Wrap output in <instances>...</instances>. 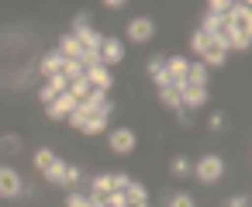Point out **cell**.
I'll use <instances>...</instances> for the list:
<instances>
[{
  "instance_id": "6da1fadb",
  "label": "cell",
  "mask_w": 252,
  "mask_h": 207,
  "mask_svg": "<svg viewBox=\"0 0 252 207\" xmlns=\"http://www.w3.org/2000/svg\"><path fill=\"white\" fill-rule=\"evenodd\" d=\"M73 38L83 45V52H100V45H104V35H97V31L90 28V18H87V14L76 18V25H73Z\"/></svg>"
},
{
  "instance_id": "7a4b0ae2",
  "label": "cell",
  "mask_w": 252,
  "mask_h": 207,
  "mask_svg": "<svg viewBox=\"0 0 252 207\" xmlns=\"http://www.w3.org/2000/svg\"><path fill=\"white\" fill-rule=\"evenodd\" d=\"M190 173L207 186V183H218V179L224 176V162H221L218 155H204V159H197V166H190Z\"/></svg>"
},
{
  "instance_id": "3957f363",
  "label": "cell",
  "mask_w": 252,
  "mask_h": 207,
  "mask_svg": "<svg viewBox=\"0 0 252 207\" xmlns=\"http://www.w3.org/2000/svg\"><path fill=\"white\" fill-rule=\"evenodd\" d=\"M49 183H63V186H73L76 179H80V169L76 166H69V162H63V159H56L45 173H42Z\"/></svg>"
},
{
  "instance_id": "277c9868",
  "label": "cell",
  "mask_w": 252,
  "mask_h": 207,
  "mask_svg": "<svg viewBox=\"0 0 252 207\" xmlns=\"http://www.w3.org/2000/svg\"><path fill=\"white\" fill-rule=\"evenodd\" d=\"M100 62L111 69L118 62H125V42L114 38V35H104V45H100Z\"/></svg>"
},
{
  "instance_id": "5b68a950",
  "label": "cell",
  "mask_w": 252,
  "mask_h": 207,
  "mask_svg": "<svg viewBox=\"0 0 252 207\" xmlns=\"http://www.w3.org/2000/svg\"><path fill=\"white\" fill-rule=\"evenodd\" d=\"M166 76H169V83H173V90H183L187 87V69H190V59H183V56H173V59H166Z\"/></svg>"
},
{
  "instance_id": "8992f818",
  "label": "cell",
  "mask_w": 252,
  "mask_h": 207,
  "mask_svg": "<svg viewBox=\"0 0 252 207\" xmlns=\"http://www.w3.org/2000/svg\"><path fill=\"white\" fill-rule=\"evenodd\" d=\"M21 193V176L14 166H0V197L4 200H14Z\"/></svg>"
},
{
  "instance_id": "52a82bcc",
  "label": "cell",
  "mask_w": 252,
  "mask_h": 207,
  "mask_svg": "<svg viewBox=\"0 0 252 207\" xmlns=\"http://www.w3.org/2000/svg\"><path fill=\"white\" fill-rule=\"evenodd\" d=\"M135 145H138V138H135L131 128H114V131H111V152H118V155H131Z\"/></svg>"
},
{
  "instance_id": "ba28073f",
  "label": "cell",
  "mask_w": 252,
  "mask_h": 207,
  "mask_svg": "<svg viewBox=\"0 0 252 207\" xmlns=\"http://www.w3.org/2000/svg\"><path fill=\"white\" fill-rule=\"evenodd\" d=\"M66 90H69V80H66V76L59 73V76H52V80H45V87L38 90V100H42V104L49 107V104H52V100H56L59 93H66Z\"/></svg>"
},
{
  "instance_id": "9c48e42d",
  "label": "cell",
  "mask_w": 252,
  "mask_h": 207,
  "mask_svg": "<svg viewBox=\"0 0 252 207\" xmlns=\"http://www.w3.org/2000/svg\"><path fill=\"white\" fill-rule=\"evenodd\" d=\"M152 35H156V25H152V18H135V21L128 25V38H131L135 45L149 42Z\"/></svg>"
},
{
  "instance_id": "30bf717a",
  "label": "cell",
  "mask_w": 252,
  "mask_h": 207,
  "mask_svg": "<svg viewBox=\"0 0 252 207\" xmlns=\"http://www.w3.org/2000/svg\"><path fill=\"white\" fill-rule=\"evenodd\" d=\"M83 76H87V83H90L94 90H104V93H107V90H111V83H114V76H111V69H107V66H87V73H83Z\"/></svg>"
},
{
  "instance_id": "8fae6325",
  "label": "cell",
  "mask_w": 252,
  "mask_h": 207,
  "mask_svg": "<svg viewBox=\"0 0 252 207\" xmlns=\"http://www.w3.org/2000/svg\"><path fill=\"white\" fill-rule=\"evenodd\" d=\"M45 111H49V118H52V121H66V118L76 111V100H73L69 93H59V97H56Z\"/></svg>"
},
{
  "instance_id": "7c38bea8",
  "label": "cell",
  "mask_w": 252,
  "mask_h": 207,
  "mask_svg": "<svg viewBox=\"0 0 252 207\" xmlns=\"http://www.w3.org/2000/svg\"><path fill=\"white\" fill-rule=\"evenodd\" d=\"M207 97H211L207 87H190V83H187V87L180 90V104H183V107H204Z\"/></svg>"
},
{
  "instance_id": "4fadbf2b",
  "label": "cell",
  "mask_w": 252,
  "mask_h": 207,
  "mask_svg": "<svg viewBox=\"0 0 252 207\" xmlns=\"http://www.w3.org/2000/svg\"><path fill=\"white\" fill-rule=\"evenodd\" d=\"M76 107H80L87 118H94V114H100V111L107 107V93H104V90H90V93H87Z\"/></svg>"
},
{
  "instance_id": "5bb4252c",
  "label": "cell",
  "mask_w": 252,
  "mask_h": 207,
  "mask_svg": "<svg viewBox=\"0 0 252 207\" xmlns=\"http://www.w3.org/2000/svg\"><path fill=\"white\" fill-rule=\"evenodd\" d=\"M111 111H114V104L107 100V107H104L100 114H94V118H87V124H83L80 131H83V135H100V131H107V114H111Z\"/></svg>"
},
{
  "instance_id": "9a60e30c",
  "label": "cell",
  "mask_w": 252,
  "mask_h": 207,
  "mask_svg": "<svg viewBox=\"0 0 252 207\" xmlns=\"http://www.w3.org/2000/svg\"><path fill=\"white\" fill-rule=\"evenodd\" d=\"M63 62H66V59H63L59 52H49V56H42L38 69H42V76H45V80H52V76H59V73H63Z\"/></svg>"
},
{
  "instance_id": "2e32d148",
  "label": "cell",
  "mask_w": 252,
  "mask_h": 207,
  "mask_svg": "<svg viewBox=\"0 0 252 207\" xmlns=\"http://www.w3.org/2000/svg\"><path fill=\"white\" fill-rule=\"evenodd\" d=\"M63 59H80L83 56V45L73 38V35H63V42H59V49H56Z\"/></svg>"
},
{
  "instance_id": "e0dca14e",
  "label": "cell",
  "mask_w": 252,
  "mask_h": 207,
  "mask_svg": "<svg viewBox=\"0 0 252 207\" xmlns=\"http://www.w3.org/2000/svg\"><path fill=\"white\" fill-rule=\"evenodd\" d=\"M207 66L204 62H190V69H187V83L190 87H207Z\"/></svg>"
},
{
  "instance_id": "ac0fdd59",
  "label": "cell",
  "mask_w": 252,
  "mask_h": 207,
  "mask_svg": "<svg viewBox=\"0 0 252 207\" xmlns=\"http://www.w3.org/2000/svg\"><path fill=\"white\" fill-rule=\"evenodd\" d=\"M190 49H193V56L200 59V56L211 49V35H204V31H193V35H190Z\"/></svg>"
},
{
  "instance_id": "d6986e66",
  "label": "cell",
  "mask_w": 252,
  "mask_h": 207,
  "mask_svg": "<svg viewBox=\"0 0 252 207\" xmlns=\"http://www.w3.org/2000/svg\"><path fill=\"white\" fill-rule=\"evenodd\" d=\"M90 90H94V87L87 83V76H80V80H73V83H69V90H66V93H69V97H73V100L80 104V100H83V97H87Z\"/></svg>"
},
{
  "instance_id": "ffe728a7",
  "label": "cell",
  "mask_w": 252,
  "mask_h": 207,
  "mask_svg": "<svg viewBox=\"0 0 252 207\" xmlns=\"http://www.w3.org/2000/svg\"><path fill=\"white\" fill-rule=\"evenodd\" d=\"M125 200H128V204H149V190H145L142 183H131V186L125 190Z\"/></svg>"
},
{
  "instance_id": "44dd1931",
  "label": "cell",
  "mask_w": 252,
  "mask_h": 207,
  "mask_svg": "<svg viewBox=\"0 0 252 207\" xmlns=\"http://www.w3.org/2000/svg\"><path fill=\"white\" fill-rule=\"evenodd\" d=\"M83 73H87V69H83V62H80V59H66V62H63V76H66L69 83H73V80H80Z\"/></svg>"
},
{
  "instance_id": "7402d4cb",
  "label": "cell",
  "mask_w": 252,
  "mask_h": 207,
  "mask_svg": "<svg viewBox=\"0 0 252 207\" xmlns=\"http://www.w3.org/2000/svg\"><path fill=\"white\" fill-rule=\"evenodd\" d=\"M224 59H228V52H218V49H207V52L200 56V62H204L207 69H214V66H224Z\"/></svg>"
},
{
  "instance_id": "603a6c76",
  "label": "cell",
  "mask_w": 252,
  "mask_h": 207,
  "mask_svg": "<svg viewBox=\"0 0 252 207\" xmlns=\"http://www.w3.org/2000/svg\"><path fill=\"white\" fill-rule=\"evenodd\" d=\"M32 162H35V169H38V173H45V169H49V166L56 162V155H52L49 148H38V152L32 155Z\"/></svg>"
},
{
  "instance_id": "cb8c5ba5",
  "label": "cell",
  "mask_w": 252,
  "mask_h": 207,
  "mask_svg": "<svg viewBox=\"0 0 252 207\" xmlns=\"http://www.w3.org/2000/svg\"><path fill=\"white\" fill-rule=\"evenodd\" d=\"M159 100H162L166 107H173L176 114H180V107H183V104H180V90H173V87H169V90H159Z\"/></svg>"
},
{
  "instance_id": "d4e9b609",
  "label": "cell",
  "mask_w": 252,
  "mask_h": 207,
  "mask_svg": "<svg viewBox=\"0 0 252 207\" xmlns=\"http://www.w3.org/2000/svg\"><path fill=\"white\" fill-rule=\"evenodd\" d=\"M90 190H94V197H107V193H111V173L97 176V179L90 183Z\"/></svg>"
},
{
  "instance_id": "484cf974",
  "label": "cell",
  "mask_w": 252,
  "mask_h": 207,
  "mask_svg": "<svg viewBox=\"0 0 252 207\" xmlns=\"http://www.w3.org/2000/svg\"><path fill=\"white\" fill-rule=\"evenodd\" d=\"M249 45H252V35H249V31H235V35H231V49H235V52H245Z\"/></svg>"
},
{
  "instance_id": "4316f807",
  "label": "cell",
  "mask_w": 252,
  "mask_h": 207,
  "mask_svg": "<svg viewBox=\"0 0 252 207\" xmlns=\"http://www.w3.org/2000/svg\"><path fill=\"white\" fill-rule=\"evenodd\" d=\"M169 173H173V176H180V179H183V176H190V162H187V159H183V155H176V159H173V162H169Z\"/></svg>"
},
{
  "instance_id": "83f0119b",
  "label": "cell",
  "mask_w": 252,
  "mask_h": 207,
  "mask_svg": "<svg viewBox=\"0 0 252 207\" xmlns=\"http://www.w3.org/2000/svg\"><path fill=\"white\" fill-rule=\"evenodd\" d=\"M231 0H207V14H228Z\"/></svg>"
},
{
  "instance_id": "f1b7e54d",
  "label": "cell",
  "mask_w": 252,
  "mask_h": 207,
  "mask_svg": "<svg viewBox=\"0 0 252 207\" xmlns=\"http://www.w3.org/2000/svg\"><path fill=\"white\" fill-rule=\"evenodd\" d=\"M131 186V179L125 176V173H111V190H118V193H125Z\"/></svg>"
},
{
  "instance_id": "f546056e",
  "label": "cell",
  "mask_w": 252,
  "mask_h": 207,
  "mask_svg": "<svg viewBox=\"0 0 252 207\" xmlns=\"http://www.w3.org/2000/svg\"><path fill=\"white\" fill-rule=\"evenodd\" d=\"M169 207H197V200L190 193H173L169 197Z\"/></svg>"
},
{
  "instance_id": "4dcf8cb0",
  "label": "cell",
  "mask_w": 252,
  "mask_h": 207,
  "mask_svg": "<svg viewBox=\"0 0 252 207\" xmlns=\"http://www.w3.org/2000/svg\"><path fill=\"white\" fill-rule=\"evenodd\" d=\"M104 207H128V200H125V193H118V190H111V193L104 197Z\"/></svg>"
},
{
  "instance_id": "1f68e13d",
  "label": "cell",
  "mask_w": 252,
  "mask_h": 207,
  "mask_svg": "<svg viewBox=\"0 0 252 207\" xmlns=\"http://www.w3.org/2000/svg\"><path fill=\"white\" fill-rule=\"evenodd\" d=\"M0 148H4V152H18V148H21L18 135H4V138H0Z\"/></svg>"
},
{
  "instance_id": "d6a6232c",
  "label": "cell",
  "mask_w": 252,
  "mask_h": 207,
  "mask_svg": "<svg viewBox=\"0 0 252 207\" xmlns=\"http://www.w3.org/2000/svg\"><path fill=\"white\" fill-rule=\"evenodd\" d=\"M66 121H69V128H76V131H80V128H83V124H87V114H83V111H80V107H76V111H73V114H69V118H66Z\"/></svg>"
},
{
  "instance_id": "836d02e7",
  "label": "cell",
  "mask_w": 252,
  "mask_h": 207,
  "mask_svg": "<svg viewBox=\"0 0 252 207\" xmlns=\"http://www.w3.org/2000/svg\"><path fill=\"white\" fill-rule=\"evenodd\" d=\"M66 207H90V197H83V193H69V197H66Z\"/></svg>"
},
{
  "instance_id": "e575fe53",
  "label": "cell",
  "mask_w": 252,
  "mask_h": 207,
  "mask_svg": "<svg viewBox=\"0 0 252 207\" xmlns=\"http://www.w3.org/2000/svg\"><path fill=\"white\" fill-rule=\"evenodd\" d=\"M162 66H166V59H162V56H152V59H149V73H152V76H156Z\"/></svg>"
},
{
  "instance_id": "d590c367",
  "label": "cell",
  "mask_w": 252,
  "mask_h": 207,
  "mask_svg": "<svg viewBox=\"0 0 252 207\" xmlns=\"http://www.w3.org/2000/svg\"><path fill=\"white\" fill-rule=\"evenodd\" d=\"M211 128L221 131V128H224V114H211Z\"/></svg>"
},
{
  "instance_id": "8d00e7d4",
  "label": "cell",
  "mask_w": 252,
  "mask_h": 207,
  "mask_svg": "<svg viewBox=\"0 0 252 207\" xmlns=\"http://www.w3.org/2000/svg\"><path fill=\"white\" fill-rule=\"evenodd\" d=\"M228 207H249V200H245V197H231Z\"/></svg>"
},
{
  "instance_id": "74e56055",
  "label": "cell",
  "mask_w": 252,
  "mask_h": 207,
  "mask_svg": "<svg viewBox=\"0 0 252 207\" xmlns=\"http://www.w3.org/2000/svg\"><path fill=\"white\" fill-rule=\"evenodd\" d=\"M128 207H149V204H128Z\"/></svg>"
}]
</instances>
